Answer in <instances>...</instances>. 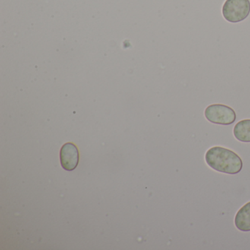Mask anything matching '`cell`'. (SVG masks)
<instances>
[{"instance_id": "cell-4", "label": "cell", "mask_w": 250, "mask_h": 250, "mask_svg": "<svg viewBox=\"0 0 250 250\" xmlns=\"http://www.w3.org/2000/svg\"><path fill=\"white\" fill-rule=\"evenodd\" d=\"M80 160L78 148L73 143H66L61 150V162L65 170L72 171L77 167Z\"/></svg>"}, {"instance_id": "cell-5", "label": "cell", "mask_w": 250, "mask_h": 250, "mask_svg": "<svg viewBox=\"0 0 250 250\" xmlns=\"http://www.w3.org/2000/svg\"><path fill=\"white\" fill-rule=\"evenodd\" d=\"M235 225L237 229L243 232L250 231V202L244 205L237 212Z\"/></svg>"}, {"instance_id": "cell-3", "label": "cell", "mask_w": 250, "mask_h": 250, "mask_svg": "<svg viewBox=\"0 0 250 250\" xmlns=\"http://www.w3.org/2000/svg\"><path fill=\"white\" fill-rule=\"evenodd\" d=\"M205 116L209 122L218 125H231L236 120V114L232 108L219 104L208 106Z\"/></svg>"}, {"instance_id": "cell-2", "label": "cell", "mask_w": 250, "mask_h": 250, "mask_svg": "<svg viewBox=\"0 0 250 250\" xmlns=\"http://www.w3.org/2000/svg\"><path fill=\"white\" fill-rule=\"evenodd\" d=\"M250 14V0H226L222 7V15L229 22H241Z\"/></svg>"}, {"instance_id": "cell-6", "label": "cell", "mask_w": 250, "mask_h": 250, "mask_svg": "<svg viewBox=\"0 0 250 250\" xmlns=\"http://www.w3.org/2000/svg\"><path fill=\"white\" fill-rule=\"evenodd\" d=\"M233 134L238 141L250 143V119L239 121L234 127Z\"/></svg>"}, {"instance_id": "cell-1", "label": "cell", "mask_w": 250, "mask_h": 250, "mask_svg": "<svg viewBox=\"0 0 250 250\" xmlns=\"http://www.w3.org/2000/svg\"><path fill=\"white\" fill-rule=\"evenodd\" d=\"M205 159L210 167L222 173L235 175L241 172L243 167V162L239 156L229 149L219 146L209 149Z\"/></svg>"}]
</instances>
